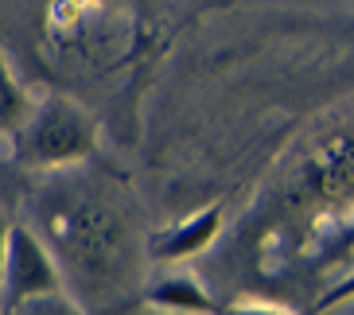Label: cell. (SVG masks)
Here are the masks:
<instances>
[{"label":"cell","instance_id":"cell-1","mask_svg":"<svg viewBox=\"0 0 354 315\" xmlns=\"http://www.w3.org/2000/svg\"><path fill=\"white\" fill-rule=\"evenodd\" d=\"M55 183L39 195V238L63 269L66 292L94 315L117 307L140 280V242L133 210L109 183L78 168L51 171Z\"/></svg>","mask_w":354,"mask_h":315},{"label":"cell","instance_id":"cell-2","mask_svg":"<svg viewBox=\"0 0 354 315\" xmlns=\"http://www.w3.org/2000/svg\"><path fill=\"white\" fill-rule=\"evenodd\" d=\"M97 125L78 102L63 94H47L28 109L20 125V160L35 171H66L82 168L94 156Z\"/></svg>","mask_w":354,"mask_h":315},{"label":"cell","instance_id":"cell-3","mask_svg":"<svg viewBox=\"0 0 354 315\" xmlns=\"http://www.w3.org/2000/svg\"><path fill=\"white\" fill-rule=\"evenodd\" d=\"M63 269L55 261V253L39 238L35 226L28 222H12L8 249H4V265H0V292H4V312L24 300L47 292H63Z\"/></svg>","mask_w":354,"mask_h":315},{"label":"cell","instance_id":"cell-4","mask_svg":"<svg viewBox=\"0 0 354 315\" xmlns=\"http://www.w3.org/2000/svg\"><path fill=\"white\" fill-rule=\"evenodd\" d=\"M222 222H226V210L222 202H210L203 210H191L187 218H179L176 226L160 230L152 242H148V257L160 265H183V261H195L210 245L218 242L222 233Z\"/></svg>","mask_w":354,"mask_h":315},{"label":"cell","instance_id":"cell-5","mask_svg":"<svg viewBox=\"0 0 354 315\" xmlns=\"http://www.w3.org/2000/svg\"><path fill=\"white\" fill-rule=\"evenodd\" d=\"M140 304L164 315H218V300L207 292V284L191 273H167L140 292Z\"/></svg>","mask_w":354,"mask_h":315},{"label":"cell","instance_id":"cell-6","mask_svg":"<svg viewBox=\"0 0 354 315\" xmlns=\"http://www.w3.org/2000/svg\"><path fill=\"white\" fill-rule=\"evenodd\" d=\"M28 109H32V102L24 94V86L12 78L4 55H0V133H20Z\"/></svg>","mask_w":354,"mask_h":315},{"label":"cell","instance_id":"cell-7","mask_svg":"<svg viewBox=\"0 0 354 315\" xmlns=\"http://www.w3.org/2000/svg\"><path fill=\"white\" fill-rule=\"evenodd\" d=\"M4 315H90L71 292H47V296H35V300H24V304L8 307Z\"/></svg>","mask_w":354,"mask_h":315},{"label":"cell","instance_id":"cell-8","mask_svg":"<svg viewBox=\"0 0 354 315\" xmlns=\"http://www.w3.org/2000/svg\"><path fill=\"white\" fill-rule=\"evenodd\" d=\"M351 300H354V273L343 276V280H335L331 288L312 304V315H331V312H339L343 304H351Z\"/></svg>","mask_w":354,"mask_h":315},{"label":"cell","instance_id":"cell-9","mask_svg":"<svg viewBox=\"0 0 354 315\" xmlns=\"http://www.w3.org/2000/svg\"><path fill=\"white\" fill-rule=\"evenodd\" d=\"M218 315H296V312H292V307H281V304H265V300H241V304L222 307Z\"/></svg>","mask_w":354,"mask_h":315},{"label":"cell","instance_id":"cell-10","mask_svg":"<svg viewBox=\"0 0 354 315\" xmlns=\"http://www.w3.org/2000/svg\"><path fill=\"white\" fill-rule=\"evenodd\" d=\"M8 233H12V222H8V214L0 210V265H4V249H8Z\"/></svg>","mask_w":354,"mask_h":315},{"label":"cell","instance_id":"cell-11","mask_svg":"<svg viewBox=\"0 0 354 315\" xmlns=\"http://www.w3.org/2000/svg\"><path fill=\"white\" fill-rule=\"evenodd\" d=\"M0 315H4V292H0Z\"/></svg>","mask_w":354,"mask_h":315}]
</instances>
